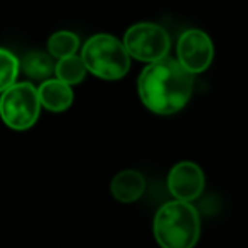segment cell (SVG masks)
Wrapping results in <instances>:
<instances>
[{
  "instance_id": "obj_8",
  "label": "cell",
  "mask_w": 248,
  "mask_h": 248,
  "mask_svg": "<svg viewBox=\"0 0 248 248\" xmlns=\"http://www.w3.org/2000/svg\"><path fill=\"white\" fill-rule=\"evenodd\" d=\"M145 187H147V183H145L144 174L135 169H125L120 170L111 179L110 193L118 202L130 204V202L139 201V199L144 196Z\"/></svg>"
},
{
  "instance_id": "obj_5",
  "label": "cell",
  "mask_w": 248,
  "mask_h": 248,
  "mask_svg": "<svg viewBox=\"0 0 248 248\" xmlns=\"http://www.w3.org/2000/svg\"><path fill=\"white\" fill-rule=\"evenodd\" d=\"M124 44L134 59L154 62L167 58L170 51V37L162 26L152 22H139L128 27Z\"/></svg>"
},
{
  "instance_id": "obj_6",
  "label": "cell",
  "mask_w": 248,
  "mask_h": 248,
  "mask_svg": "<svg viewBox=\"0 0 248 248\" xmlns=\"http://www.w3.org/2000/svg\"><path fill=\"white\" fill-rule=\"evenodd\" d=\"M177 61L191 73L198 75L209 68L215 56L211 37L201 29H187L177 41Z\"/></svg>"
},
{
  "instance_id": "obj_3",
  "label": "cell",
  "mask_w": 248,
  "mask_h": 248,
  "mask_svg": "<svg viewBox=\"0 0 248 248\" xmlns=\"http://www.w3.org/2000/svg\"><path fill=\"white\" fill-rule=\"evenodd\" d=\"M88 73L107 81L122 79L130 69V59L124 41L111 34H95L81 47V54Z\"/></svg>"
},
{
  "instance_id": "obj_13",
  "label": "cell",
  "mask_w": 248,
  "mask_h": 248,
  "mask_svg": "<svg viewBox=\"0 0 248 248\" xmlns=\"http://www.w3.org/2000/svg\"><path fill=\"white\" fill-rule=\"evenodd\" d=\"M19 73L20 61L17 59V56L5 47H0V95L14 83H17Z\"/></svg>"
},
{
  "instance_id": "obj_7",
  "label": "cell",
  "mask_w": 248,
  "mask_h": 248,
  "mask_svg": "<svg viewBox=\"0 0 248 248\" xmlns=\"http://www.w3.org/2000/svg\"><path fill=\"white\" fill-rule=\"evenodd\" d=\"M204 170L196 162H191V160L177 162L167 174V191L172 199L194 202L204 193Z\"/></svg>"
},
{
  "instance_id": "obj_12",
  "label": "cell",
  "mask_w": 248,
  "mask_h": 248,
  "mask_svg": "<svg viewBox=\"0 0 248 248\" xmlns=\"http://www.w3.org/2000/svg\"><path fill=\"white\" fill-rule=\"evenodd\" d=\"M79 49V37L78 34L71 32V31H58V32L51 34L47 39V52L54 59H62L68 56L76 54Z\"/></svg>"
},
{
  "instance_id": "obj_11",
  "label": "cell",
  "mask_w": 248,
  "mask_h": 248,
  "mask_svg": "<svg viewBox=\"0 0 248 248\" xmlns=\"http://www.w3.org/2000/svg\"><path fill=\"white\" fill-rule=\"evenodd\" d=\"M86 73V64L83 61L81 56H68V58L58 59L56 62V78H59L61 81L68 83V85H79L85 79Z\"/></svg>"
},
{
  "instance_id": "obj_4",
  "label": "cell",
  "mask_w": 248,
  "mask_h": 248,
  "mask_svg": "<svg viewBox=\"0 0 248 248\" xmlns=\"http://www.w3.org/2000/svg\"><path fill=\"white\" fill-rule=\"evenodd\" d=\"M39 92L29 81L14 83L0 95V118L16 132H24L37 124L41 115Z\"/></svg>"
},
{
  "instance_id": "obj_9",
  "label": "cell",
  "mask_w": 248,
  "mask_h": 248,
  "mask_svg": "<svg viewBox=\"0 0 248 248\" xmlns=\"http://www.w3.org/2000/svg\"><path fill=\"white\" fill-rule=\"evenodd\" d=\"M39 98L43 103V108L52 113H62L73 105L75 93L71 90V85L61 81L59 78H49L41 81L39 88Z\"/></svg>"
},
{
  "instance_id": "obj_1",
  "label": "cell",
  "mask_w": 248,
  "mask_h": 248,
  "mask_svg": "<svg viewBox=\"0 0 248 248\" xmlns=\"http://www.w3.org/2000/svg\"><path fill=\"white\" fill-rule=\"evenodd\" d=\"M137 90L144 107L155 115H174L193 96V75L177 59L162 58L142 69Z\"/></svg>"
},
{
  "instance_id": "obj_10",
  "label": "cell",
  "mask_w": 248,
  "mask_h": 248,
  "mask_svg": "<svg viewBox=\"0 0 248 248\" xmlns=\"http://www.w3.org/2000/svg\"><path fill=\"white\" fill-rule=\"evenodd\" d=\"M20 71L27 78L37 79V81L49 79L56 73L54 58H52L49 52H43V51L27 52L22 61H20Z\"/></svg>"
},
{
  "instance_id": "obj_2",
  "label": "cell",
  "mask_w": 248,
  "mask_h": 248,
  "mask_svg": "<svg viewBox=\"0 0 248 248\" xmlns=\"http://www.w3.org/2000/svg\"><path fill=\"white\" fill-rule=\"evenodd\" d=\"M152 230L160 248H194L201 236V216L193 202L172 199L155 211Z\"/></svg>"
}]
</instances>
